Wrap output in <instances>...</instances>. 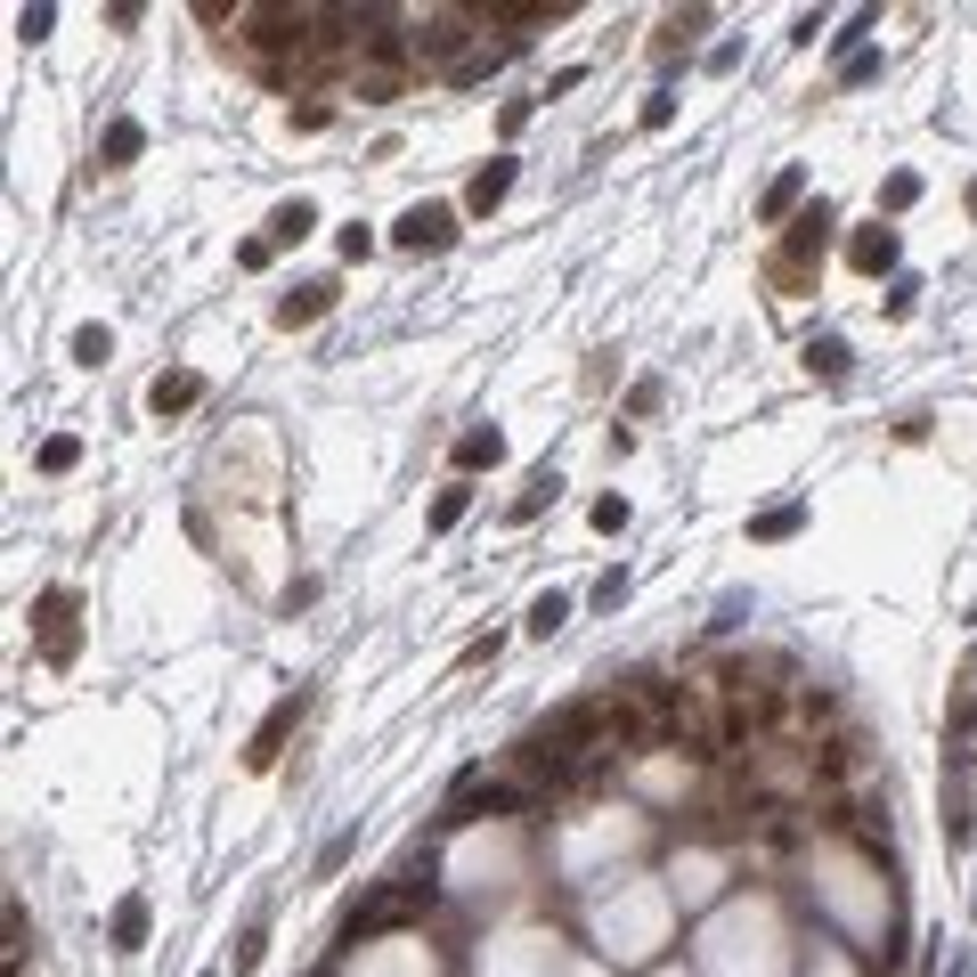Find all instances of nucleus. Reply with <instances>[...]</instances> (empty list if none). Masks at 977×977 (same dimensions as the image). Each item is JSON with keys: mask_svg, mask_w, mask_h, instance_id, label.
<instances>
[{"mask_svg": "<svg viewBox=\"0 0 977 977\" xmlns=\"http://www.w3.org/2000/svg\"><path fill=\"white\" fill-rule=\"evenodd\" d=\"M415 912H432V856H415V864L391 871V880H376V897L343 921V945H367V937H383V929L415 921Z\"/></svg>", "mask_w": 977, "mask_h": 977, "instance_id": "nucleus-1", "label": "nucleus"}, {"mask_svg": "<svg viewBox=\"0 0 977 977\" xmlns=\"http://www.w3.org/2000/svg\"><path fill=\"white\" fill-rule=\"evenodd\" d=\"M473 25H481V9H432L424 25H415V66H456L465 57V41H473Z\"/></svg>", "mask_w": 977, "mask_h": 977, "instance_id": "nucleus-2", "label": "nucleus"}, {"mask_svg": "<svg viewBox=\"0 0 977 977\" xmlns=\"http://www.w3.org/2000/svg\"><path fill=\"white\" fill-rule=\"evenodd\" d=\"M391 245H400V253H448L456 245V204H408V213L391 220Z\"/></svg>", "mask_w": 977, "mask_h": 977, "instance_id": "nucleus-3", "label": "nucleus"}, {"mask_svg": "<svg viewBox=\"0 0 977 977\" xmlns=\"http://www.w3.org/2000/svg\"><path fill=\"white\" fill-rule=\"evenodd\" d=\"M302 709H310V693H285V701H278V709H269V717H261V734H253V750H245V766H253V774H261V766H278V750H285V734H294V725H302Z\"/></svg>", "mask_w": 977, "mask_h": 977, "instance_id": "nucleus-4", "label": "nucleus"}, {"mask_svg": "<svg viewBox=\"0 0 977 977\" xmlns=\"http://www.w3.org/2000/svg\"><path fill=\"white\" fill-rule=\"evenodd\" d=\"M831 228H839V213H831V204L815 196L799 220H790V237H782V269H799L806 253H823V245H831Z\"/></svg>", "mask_w": 977, "mask_h": 977, "instance_id": "nucleus-5", "label": "nucleus"}, {"mask_svg": "<svg viewBox=\"0 0 977 977\" xmlns=\"http://www.w3.org/2000/svg\"><path fill=\"white\" fill-rule=\"evenodd\" d=\"M506 196H513V155H489L481 172H473V188H465V213H497Z\"/></svg>", "mask_w": 977, "mask_h": 977, "instance_id": "nucleus-6", "label": "nucleus"}, {"mask_svg": "<svg viewBox=\"0 0 977 977\" xmlns=\"http://www.w3.org/2000/svg\"><path fill=\"white\" fill-rule=\"evenodd\" d=\"M847 261L864 269V278H880V269H897V228H856V237H847Z\"/></svg>", "mask_w": 977, "mask_h": 977, "instance_id": "nucleus-7", "label": "nucleus"}, {"mask_svg": "<svg viewBox=\"0 0 977 977\" xmlns=\"http://www.w3.org/2000/svg\"><path fill=\"white\" fill-rule=\"evenodd\" d=\"M326 310H335V278H310L278 302V326H310V318H326Z\"/></svg>", "mask_w": 977, "mask_h": 977, "instance_id": "nucleus-8", "label": "nucleus"}, {"mask_svg": "<svg viewBox=\"0 0 977 977\" xmlns=\"http://www.w3.org/2000/svg\"><path fill=\"white\" fill-rule=\"evenodd\" d=\"M148 921H155L148 897H122L115 921H107V945H115V953H139V945H148Z\"/></svg>", "mask_w": 977, "mask_h": 977, "instance_id": "nucleus-9", "label": "nucleus"}, {"mask_svg": "<svg viewBox=\"0 0 977 977\" xmlns=\"http://www.w3.org/2000/svg\"><path fill=\"white\" fill-rule=\"evenodd\" d=\"M139 148H148V131H139L131 115H115L107 139H98V163H107V172H122V163H139Z\"/></svg>", "mask_w": 977, "mask_h": 977, "instance_id": "nucleus-10", "label": "nucleus"}, {"mask_svg": "<svg viewBox=\"0 0 977 977\" xmlns=\"http://www.w3.org/2000/svg\"><path fill=\"white\" fill-rule=\"evenodd\" d=\"M554 489H563V473H554V465H538V473H530V481H522V497H513V506H506V513H513V522H538V513H546V506H554Z\"/></svg>", "mask_w": 977, "mask_h": 977, "instance_id": "nucleus-11", "label": "nucleus"}, {"mask_svg": "<svg viewBox=\"0 0 977 977\" xmlns=\"http://www.w3.org/2000/svg\"><path fill=\"white\" fill-rule=\"evenodd\" d=\"M506 57H513V41H489V50H465V57L448 66V82H456V90H473V82H489L497 66H506Z\"/></svg>", "mask_w": 977, "mask_h": 977, "instance_id": "nucleus-12", "label": "nucleus"}, {"mask_svg": "<svg viewBox=\"0 0 977 977\" xmlns=\"http://www.w3.org/2000/svg\"><path fill=\"white\" fill-rule=\"evenodd\" d=\"M310 228H318V204L294 196V204H278V213H269V245H302Z\"/></svg>", "mask_w": 977, "mask_h": 977, "instance_id": "nucleus-13", "label": "nucleus"}, {"mask_svg": "<svg viewBox=\"0 0 977 977\" xmlns=\"http://www.w3.org/2000/svg\"><path fill=\"white\" fill-rule=\"evenodd\" d=\"M196 400H204V376H155V391H148L155 415H180V408H196Z\"/></svg>", "mask_w": 977, "mask_h": 977, "instance_id": "nucleus-14", "label": "nucleus"}, {"mask_svg": "<svg viewBox=\"0 0 977 977\" xmlns=\"http://www.w3.org/2000/svg\"><path fill=\"white\" fill-rule=\"evenodd\" d=\"M522 628H530V636H563V628H571V595H563V587H546V595L530 603Z\"/></svg>", "mask_w": 977, "mask_h": 977, "instance_id": "nucleus-15", "label": "nucleus"}, {"mask_svg": "<svg viewBox=\"0 0 977 977\" xmlns=\"http://www.w3.org/2000/svg\"><path fill=\"white\" fill-rule=\"evenodd\" d=\"M497 456H506L497 432H465V441H456V473H481V465H497Z\"/></svg>", "mask_w": 977, "mask_h": 977, "instance_id": "nucleus-16", "label": "nucleus"}, {"mask_svg": "<svg viewBox=\"0 0 977 977\" xmlns=\"http://www.w3.org/2000/svg\"><path fill=\"white\" fill-rule=\"evenodd\" d=\"M806 196V172H799V163H790V172L774 180V188H766V204H758V220H782L790 213V204H799Z\"/></svg>", "mask_w": 977, "mask_h": 977, "instance_id": "nucleus-17", "label": "nucleus"}, {"mask_svg": "<svg viewBox=\"0 0 977 977\" xmlns=\"http://www.w3.org/2000/svg\"><path fill=\"white\" fill-rule=\"evenodd\" d=\"M806 367L839 383V376H847V343H839V335H815V343H806Z\"/></svg>", "mask_w": 977, "mask_h": 977, "instance_id": "nucleus-18", "label": "nucleus"}, {"mask_svg": "<svg viewBox=\"0 0 977 977\" xmlns=\"http://www.w3.org/2000/svg\"><path fill=\"white\" fill-rule=\"evenodd\" d=\"M350 856H359V831H335V839L318 847V880H335V871H343Z\"/></svg>", "mask_w": 977, "mask_h": 977, "instance_id": "nucleus-19", "label": "nucleus"}, {"mask_svg": "<svg viewBox=\"0 0 977 977\" xmlns=\"http://www.w3.org/2000/svg\"><path fill=\"white\" fill-rule=\"evenodd\" d=\"M82 465V441L74 432H57V441H41V473H74Z\"/></svg>", "mask_w": 977, "mask_h": 977, "instance_id": "nucleus-20", "label": "nucleus"}, {"mask_svg": "<svg viewBox=\"0 0 977 977\" xmlns=\"http://www.w3.org/2000/svg\"><path fill=\"white\" fill-rule=\"evenodd\" d=\"M799 522H806V506H774V513H758V522H750V538H790Z\"/></svg>", "mask_w": 977, "mask_h": 977, "instance_id": "nucleus-21", "label": "nucleus"}, {"mask_svg": "<svg viewBox=\"0 0 977 977\" xmlns=\"http://www.w3.org/2000/svg\"><path fill=\"white\" fill-rule=\"evenodd\" d=\"M465 506H473V489H441V497H432V530H456Z\"/></svg>", "mask_w": 977, "mask_h": 977, "instance_id": "nucleus-22", "label": "nucleus"}, {"mask_svg": "<svg viewBox=\"0 0 977 977\" xmlns=\"http://www.w3.org/2000/svg\"><path fill=\"white\" fill-rule=\"evenodd\" d=\"M669 122H676V90H669V82H660V90L643 98V131H669Z\"/></svg>", "mask_w": 977, "mask_h": 977, "instance_id": "nucleus-23", "label": "nucleus"}, {"mask_svg": "<svg viewBox=\"0 0 977 977\" xmlns=\"http://www.w3.org/2000/svg\"><path fill=\"white\" fill-rule=\"evenodd\" d=\"M701 25H709V9H684V17H669V25H660V50H676V41H693Z\"/></svg>", "mask_w": 977, "mask_h": 977, "instance_id": "nucleus-24", "label": "nucleus"}, {"mask_svg": "<svg viewBox=\"0 0 977 977\" xmlns=\"http://www.w3.org/2000/svg\"><path fill=\"white\" fill-rule=\"evenodd\" d=\"M587 603H595V611H619V603H628V571H603Z\"/></svg>", "mask_w": 977, "mask_h": 977, "instance_id": "nucleus-25", "label": "nucleus"}, {"mask_svg": "<svg viewBox=\"0 0 977 977\" xmlns=\"http://www.w3.org/2000/svg\"><path fill=\"white\" fill-rule=\"evenodd\" d=\"M839 82H847V90H864V82H880V50H856V57H847V66H839Z\"/></svg>", "mask_w": 977, "mask_h": 977, "instance_id": "nucleus-26", "label": "nucleus"}, {"mask_svg": "<svg viewBox=\"0 0 977 977\" xmlns=\"http://www.w3.org/2000/svg\"><path fill=\"white\" fill-rule=\"evenodd\" d=\"M871 25H880V17H871V9H856V17H847V33H831V50H839V57H856V41H864Z\"/></svg>", "mask_w": 977, "mask_h": 977, "instance_id": "nucleus-27", "label": "nucleus"}, {"mask_svg": "<svg viewBox=\"0 0 977 977\" xmlns=\"http://www.w3.org/2000/svg\"><path fill=\"white\" fill-rule=\"evenodd\" d=\"M50 25H57L50 0H41V9H17V33H25V41H50Z\"/></svg>", "mask_w": 977, "mask_h": 977, "instance_id": "nucleus-28", "label": "nucleus"}, {"mask_svg": "<svg viewBox=\"0 0 977 977\" xmlns=\"http://www.w3.org/2000/svg\"><path fill=\"white\" fill-rule=\"evenodd\" d=\"M880 204H888V213H904V204H921V180H912V172H897V180H888V188H880Z\"/></svg>", "mask_w": 977, "mask_h": 977, "instance_id": "nucleus-29", "label": "nucleus"}, {"mask_svg": "<svg viewBox=\"0 0 977 977\" xmlns=\"http://www.w3.org/2000/svg\"><path fill=\"white\" fill-rule=\"evenodd\" d=\"M587 522H595V530H628V497H595Z\"/></svg>", "mask_w": 977, "mask_h": 977, "instance_id": "nucleus-30", "label": "nucleus"}, {"mask_svg": "<svg viewBox=\"0 0 977 977\" xmlns=\"http://www.w3.org/2000/svg\"><path fill=\"white\" fill-rule=\"evenodd\" d=\"M815 33H823V9H799V17H790V50H815Z\"/></svg>", "mask_w": 977, "mask_h": 977, "instance_id": "nucleus-31", "label": "nucleus"}, {"mask_svg": "<svg viewBox=\"0 0 977 977\" xmlns=\"http://www.w3.org/2000/svg\"><path fill=\"white\" fill-rule=\"evenodd\" d=\"M74 359H82V367L107 359V326H82V335H74Z\"/></svg>", "mask_w": 977, "mask_h": 977, "instance_id": "nucleus-32", "label": "nucleus"}, {"mask_svg": "<svg viewBox=\"0 0 977 977\" xmlns=\"http://www.w3.org/2000/svg\"><path fill=\"white\" fill-rule=\"evenodd\" d=\"M367 253H376V237H367V228L350 220V228H343V261H367Z\"/></svg>", "mask_w": 977, "mask_h": 977, "instance_id": "nucleus-33", "label": "nucleus"}, {"mask_svg": "<svg viewBox=\"0 0 977 977\" xmlns=\"http://www.w3.org/2000/svg\"><path fill=\"white\" fill-rule=\"evenodd\" d=\"M261 945H269V937H261V921H253V929L237 937V969H253V962H261Z\"/></svg>", "mask_w": 977, "mask_h": 977, "instance_id": "nucleus-34", "label": "nucleus"}, {"mask_svg": "<svg viewBox=\"0 0 977 977\" xmlns=\"http://www.w3.org/2000/svg\"><path fill=\"white\" fill-rule=\"evenodd\" d=\"M969 213H977V180H969Z\"/></svg>", "mask_w": 977, "mask_h": 977, "instance_id": "nucleus-35", "label": "nucleus"}, {"mask_svg": "<svg viewBox=\"0 0 977 977\" xmlns=\"http://www.w3.org/2000/svg\"><path fill=\"white\" fill-rule=\"evenodd\" d=\"M204 977H213V969H204Z\"/></svg>", "mask_w": 977, "mask_h": 977, "instance_id": "nucleus-36", "label": "nucleus"}, {"mask_svg": "<svg viewBox=\"0 0 977 977\" xmlns=\"http://www.w3.org/2000/svg\"><path fill=\"white\" fill-rule=\"evenodd\" d=\"M969 912H977V904H969Z\"/></svg>", "mask_w": 977, "mask_h": 977, "instance_id": "nucleus-37", "label": "nucleus"}]
</instances>
